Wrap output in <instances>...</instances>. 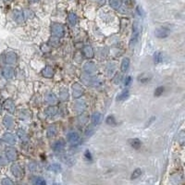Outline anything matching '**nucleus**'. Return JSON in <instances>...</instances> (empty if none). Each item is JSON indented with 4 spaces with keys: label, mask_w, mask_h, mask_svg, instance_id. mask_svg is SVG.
I'll use <instances>...</instances> for the list:
<instances>
[{
    "label": "nucleus",
    "mask_w": 185,
    "mask_h": 185,
    "mask_svg": "<svg viewBox=\"0 0 185 185\" xmlns=\"http://www.w3.org/2000/svg\"><path fill=\"white\" fill-rule=\"evenodd\" d=\"M141 31H142V26L140 24V22L135 20L133 22V25H132V36L131 39V44L133 43L132 45H134V44L137 42L138 38H139V36H140Z\"/></svg>",
    "instance_id": "nucleus-1"
},
{
    "label": "nucleus",
    "mask_w": 185,
    "mask_h": 185,
    "mask_svg": "<svg viewBox=\"0 0 185 185\" xmlns=\"http://www.w3.org/2000/svg\"><path fill=\"white\" fill-rule=\"evenodd\" d=\"M51 33L55 37H57L58 39L62 38L65 34L63 25L59 24V23H53V24L51 25Z\"/></svg>",
    "instance_id": "nucleus-2"
},
{
    "label": "nucleus",
    "mask_w": 185,
    "mask_h": 185,
    "mask_svg": "<svg viewBox=\"0 0 185 185\" xmlns=\"http://www.w3.org/2000/svg\"><path fill=\"white\" fill-rule=\"evenodd\" d=\"M5 157L8 161H15L18 158V153L17 150L14 147H8L5 151Z\"/></svg>",
    "instance_id": "nucleus-3"
},
{
    "label": "nucleus",
    "mask_w": 185,
    "mask_h": 185,
    "mask_svg": "<svg viewBox=\"0 0 185 185\" xmlns=\"http://www.w3.org/2000/svg\"><path fill=\"white\" fill-rule=\"evenodd\" d=\"M3 59H4V62L6 64H9V65H13L15 64V62L17 61V56L14 52H11V51H9V52H6L3 56Z\"/></svg>",
    "instance_id": "nucleus-4"
},
{
    "label": "nucleus",
    "mask_w": 185,
    "mask_h": 185,
    "mask_svg": "<svg viewBox=\"0 0 185 185\" xmlns=\"http://www.w3.org/2000/svg\"><path fill=\"white\" fill-rule=\"evenodd\" d=\"M68 142L69 144H72V145H76L80 144V135L77 132H69L68 134Z\"/></svg>",
    "instance_id": "nucleus-5"
},
{
    "label": "nucleus",
    "mask_w": 185,
    "mask_h": 185,
    "mask_svg": "<svg viewBox=\"0 0 185 185\" xmlns=\"http://www.w3.org/2000/svg\"><path fill=\"white\" fill-rule=\"evenodd\" d=\"M13 19L18 24H22V23L25 21L24 14H23V11H20V10H15L13 12Z\"/></svg>",
    "instance_id": "nucleus-6"
},
{
    "label": "nucleus",
    "mask_w": 185,
    "mask_h": 185,
    "mask_svg": "<svg viewBox=\"0 0 185 185\" xmlns=\"http://www.w3.org/2000/svg\"><path fill=\"white\" fill-rule=\"evenodd\" d=\"M2 75L5 79L9 80L14 76V69L9 66H6L2 68Z\"/></svg>",
    "instance_id": "nucleus-7"
},
{
    "label": "nucleus",
    "mask_w": 185,
    "mask_h": 185,
    "mask_svg": "<svg viewBox=\"0 0 185 185\" xmlns=\"http://www.w3.org/2000/svg\"><path fill=\"white\" fill-rule=\"evenodd\" d=\"M72 91H73V97L74 98H79L82 96V95L83 94L84 89L82 88V86L79 83H75L72 86Z\"/></svg>",
    "instance_id": "nucleus-8"
},
{
    "label": "nucleus",
    "mask_w": 185,
    "mask_h": 185,
    "mask_svg": "<svg viewBox=\"0 0 185 185\" xmlns=\"http://www.w3.org/2000/svg\"><path fill=\"white\" fill-rule=\"evenodd\" d=\"M11 172L18 179H20L21 177H23V169L18 164H13L11 166Z\"/></svg>",
    "instance_id": "nucleus-9"
},
{
    "label": "nucleus",
    "mask_w": 185,
    "mask_h": 185,
    "mask_svg": "<svg viewBox=\"0 0 185 185\" xmlns=\"http://www.w3.org/2000/svg\"><path fill=\"white\" fill-rule=\"evenodd\" d=\"M2 141H4L5 143H7L9 145H14V144H16V138L12 133L6 132L2 136Z\"/></svg>",
    "instance_id": "nucleus-10"
},
{
    "label": "nucleus",
    "mask_w": 185,
    "mask_h": 185,
    "mask_svg": "<svg viewBox=\"0 0 185 185\" xmlns=\"http://www.w3.org/2000/svg\"><path fill=\"white\" fill-rule=\"evenodd\" d=\"M3 125L8 129V130H11L14 128L15 122L13 120V119L10 117V116H5L4 119H3Z\"/></svg>",
    "instance_id": "nucleus-11"
},
{
    "label": "nucleus",
    "mask_w": 185,
    "mask_h": 185,
    "mask_svg": "<svg viewBox=\"0 0 185 185\" xmlns=\"http://www.w3.org/2000/svg\"><path fill=\"white\" fill-rule=\"evenodd\" d=\"M82 53L87 58H92L95 57V51L91 45H85L82 49Z\"/></svg>",
    "instance_id": "nucleus-12"
},
{
    "label": "nucleus",
    "mask_w": 185,
    "mask_h": 185,
    "mask_svg": "<svg viewBox=\"0 0 185 185\" xmlns=\"http://www.w3.org/2000/svg\"><path fill=\"white\" fill-rule=\"evenodd\" d=\"M4 108L10 114L15 112V105L11 99H8L4 102Z\"/></svg>",
    "instance_id": "nucleus-13"
},
{
    "label": "nucleus",
    "mask_w": 185,
    "mask_h": 185,
    "mask_svg": "<svg viewBox=\"0 0 185 185\" xmlns=\"http://www.w3.org/2000/svg\"><path fill=\"white\" fill-rule=\"evenodd\" d=\"M102 120H103V116H102L101 113L96 112V113L92 114V123L94 125H96V126L99 125L102 122Z\"/></svg>",
    "instance_id": "nucleus-14"
},
{
    "label": "nucleus",
    "mask_w": 185,
    "mask_h": 185,
    "mask_svg": "<svg viewBox=\"0 0 185 185\" xmlns=\"http://www.w3.org/2000/svg\"><path fill=\"white\" fill-rule=\"evenodd\" d=\"M84 71L86 72V73L88 75H92L94 72H96V67L94 63H92V62H89L87 64H85L84 66Z\"/></svg>",
    "instance_id": "nucleus-15"
},
{
    "label": "nucleus",
    "mask_w": 185,
    "mask_h": 185,
    "mask_svg": "<svg viewBox=\"0 0 185 185\" xmlns=\"http://www.w3.org/2000/svg\"><path fill=\"white\" fill-rule=\"evenodd\" d=\"M155 34L157 38H166L169 35V31L166 28H159L155 32Z\"/></svg>",
    "instance_id": "nucleus-16"
},
{
    "label": "nucleus",
    "mask_w": 185,
    "mask_h": 185,
    "mask_svg": "<svg viewBox=\"0 0 185 185\" xmlns=\"http://www.w3.org/2000/svg\"><path fill=\"white\" fill-rule=\"evenodd\" d=\"M42 74L45 77V78H51L54 75V69L52 68V67L50 66H46L43 71H42Z\"/></svg>",
    "instance_id": "nucleus-17"
},
{
    "label": "nucleus",
    "mask_w": 185,
    "mask_h": 185,
    "mask_svg": "<svg viewBox=\"0 0 185 185\" xmlns=\"http://www.w3.org/2000/svg\"><path fill=\"white\" fill-rule=\"evenodd\" d=\"M64 147H65V142L62 140V139L56 141V142L53 144V149H54V151H56V152H59V151L63 150Z\"/></svg>",
    "instance_id": "nucleus-18"
},
{
    "label": "nucleus",
    "mask_w": 185,
    "mask_h": 185,
    "mask_svg": "<svg viewBox=\"0 0 185 185\" xmlns=\"http://www.w3.org/2000/svg\"><path fill=\"white\" fill-rule=\"evenodd\" d=\"M68 23L72 26H74L76 23H77V21H78L77 15L75 13H73V12H71V13L68 15Z\"/></svg>",
    "instance_id": "nucleus-19"
},
{
    "label": "nucleus",
    "mask_w": 185,
    "mask_h": 185,
    "mask_svg": "<svg viewBox=\"0 0 185 185\" xmlns=\"http://www.w3.org/2000/svg\"><path fill=\"white\" fill-rule=\"evenodd\" d=\"M130 145L131 147H133L134 149H139L141 146H142V142L139 140L138 138H134V139H131L129 141Z\"/></svg>",
    "instance_id": "nucleus-20"
},
{
    "label": "nucleus",
    "mask_w": 185,
    "mask_h": 185,
    "mask_svg": "<svg viewBox=\"0 0 185 185\" xmlns=\"http://www.w3.org/2000/svg\"><path fill=\"white\" fill-rule=\"evenodd\" d=\"M129 67H130V59L128 58H125L122 59V62H121V65H120V69L122 72H126L128 69H129Z\"/></svg>",
    "instance_id": "nucleus-21"
},
{
    "label": "nucleus",
    "mask_w": 185,
    "mask_h": 185,
    "mask_svg": "<svg viewBox=\"0 0 185 185\" xmlns=\"http://www.w3.org/2000/svg\"><path fill=\"white\" fill-rule=\"evenodd\" d=\"M129 96V90L128 89H125L123 90L120 94L118 95V97H117V101H123L125 100L126 98H128Z\"/></svg>",
    "instance_id": "nucleus-22"
},
{
    "label": "nucleus",
    "mask_w": 185,
    "mask_h": 185,
    "mask_svg": "<svg viewBox=\"0 0 185 185\" xmlns=\"http://www.w3.org/2000/svg\"><path fill=\"white\" fill-rule=\"evenodd\" d=\"M109 5L114 9H119L121 7L120 0H109Z\"/></svg>",
    "instance_id": "nucleus-23"
},
{
    "label": "nucleus",
    "mask_w": 185,
    "mask_h": 185,
    "mask_svg": "<svg viewBox=\"0 0 185 185\" xmlns=\"http://www.w3.org/2000/svg\"><path fill=\"white\" fill-rule=\"evenodd\" d=\"M163 61V55L160 51H156L155 54H154V62L155 64H159Z\"/></svg>",
    "instance_id": "nucleus-24"
},
{
    "label": "nucleus",
    "mask_w": 185,
    "mask_h": 185,
    "mask_svg": "<svg viewBox=\"0 0 185 185\" xmlns=\"http://www.w3.org/2000/svg\"><path fill=\"white\" fill-rule=\"evenodd\" d=\"M46 102L50 105H54L58 102V98L54 94H48L47 96H46Z\"/></svg>",
    "instance_id": "nucleus-25"
},
{
    "label": "nucleus",
    "mask_w": 185,
    "mask_h": 185,
    "mask_svg": "<svg viewBox=\"0 0 185 185\" xmlns=\"http://www.w3.org/2000/svg\"><path fill=\"white\" fill-rule=\"evenodd\" d=\"M57 134V128L54 125H51L47 130V135L48 137H54Z\"/></svg>",
    "instance_id": "nucleus-26"
},
{
    "label": "nucleus",
    "mask_w": 185,
    "mask_h": 185,
    "mask_svg": "<svg viewBox=\"0 0 185 185\" xmlns=\"http://www.w3.org/2000/svg\"><path fill=\"white\" fill-rule=\"evenodd\" d=\"M59 98L61 100H64V101L68 100V91L66 89H63V90L60 91V92H59Z\"/></svg>",
    "instance_id": "nucleus-27"
},
{
    "label": "nucleus",
    "mask_w": 185,
    "mask_h": 185,
    "mask_svg": "<svg viewBox=\"0 0 185 185\" xmlns=\"http://www.w3.org/2000/svg\"><path fill=\"white\" fill-rule=\"evenodd\" d=\"M45 113H46V115H48L51 117V116H55L58 113V109L55 106H50V107H48L47 109H46Z\"/></svg>",
    "instance_id": "nucleus-28"
},
{
    "label": "nucleus",
    "mask_w": 185,
    "mask_h": 185,
    "mask_svg": "<svg viewBox=\"0 0 185 185\" xmlns=\"http://www.w3.org/2000/svg\"><path fill=\"white\" fill-rule=\"evenodd\" d=\"M165 91V88L163 86H159L155 89V96L158 97V96H161L162 95H163V92Z\"/></svg>",
    "instance_id": "nucleus-29"
},
{
    "label": "nucleus",
    "mask_w": 185,
    "mask_h": 185,
    "mask_svg": "<svg viewBox=\"0 0 185 185\" xmlns=\"http://www.w3.org/2000/svg\"><path fill=\"white\" fill-rule=\"evenodd\" d=\"M142 175V170L140 169H136L133 173L131 174V179L132 180H135V179H138V178H140Z\"/></svg>",
    "instance_id": "nucleus-30"
},
{
    "label": "nucleus",
    "mask_w": 185,
    "mask_h": 185,
    "mask_svg": "<svg viewBox=\"0 0 185 185\" xmlns=\"http://www.w3.org/2000/svg\"><path fill=\"white\" fill-rule=\"evenodd\" d=\"M106 124H108V125H110V126L116 125V120H115V118H114V116H108L107 119H106Z\"/></svg>",
    "instance_id": "nucleus-31"
},
{
    "label": "nucleus",
    "mask_w": 185,
    "mask_h": 185,
    "mask_svg": "<svg viewBox=\"0 0 185 185\" xmlns=\"http://www.w3.org/2000/svg\"><path fill=\"white\" fill-rule=\"evenodd\" d=\"M48 169L51 170V171H56V172H58V171H60V170H61V167L59 166V164H53V165H51V166L48 168Z\"/></svg>",
    "instance_id": "nucleus-32"
},
{
    "label": "nucleus",
    "mask_w": 185,
    "mask_h": 185,
    "mask_svg": "<svg viewBox=\"0 0 185 185\" xmlns=\"http://www.w3.org/2000/svg\"><path fill=\"white\" fill-rule=\"evenodd\" d=\"M150 79H151V77H148V75H146V74H142L138 78V80L141 82H147L148 81H150Z\"/></svg>",
    "instance_id": "nucleus-33"
},
{
    "label": "nucleus",
    "mask_w": 185,
    "mask_h": 185,
    "mask_svg": "<svg viewBox=\"0 0 185 185\" xmlns=\"http://www.w3.org/2000/svg\"><path fill=\"white\" fill-rule=\"evenodd\" d=\"M18 135H19V137L21 139V140H24L25 138H27V134L25 133L24 131H22V130H19L18 131Z\"/></svg>",
    "instance_id": "nucleus-34"
},
{
    "label": "nucleus",
    "mask_w": 185,
    "mask_h": 185,
    "mask_svg": "<svg viewBox=\"0 0 185 185\" xmlns=\"http://www.w3.org/2000/svg\"><path fill=\"white\" fill-rule=\"evenodd\" d=\"M121 79H122L121 74H120V73H117V74L115 75L114 79H113V82H114L115 83H120V81H121Z\"/></svg>",
    "instance_id": "nucleus-35"
},
{
    "label": "nucleus",
    "mask_w": 185,
    "mask_h": 185,
    "mask_svg": "<svg viewBox=\"0 0 185 185\" xmlns=\"http://www.w3.org/2000/svg\"><path fill=\"white\" fill-rule=\"evenodd\" d=\"M33 183H35V184H41V185H43V184H45V180H43L42 178H35L34 180H33Z\"/></svg>",
    "instance_id": "nucleus-36"
},
{
    "label": "nucleus",
    "mask_w": 185,
    "mask_h": 185,
    "mask_svg": "<svg viewBox=\"0 0 185 185\" xmlns=\"http://www.w3.org/2000/svg\"><path fill=\"white\" fill-rule=\"evenodd\" d=\"M23 14H24L25 18H32V17H33V13L30 9H25L24 11H23Z\"/></svg>",
    "instance_id": "nucleus-37"
},
{
    "label": "nucleus",
    "mask_w": 185,
    "mask_h": 185,
    "mask_svg": "<svg viewBox=\"0 0 185 185\" xmlns=\"http://www.w3.org/2000/svg\"><path fill=\"white\" fill-rule=\"evenodd\" d=\"M7 162H8V160L5 156L0 155V166H5L7 164Z\"/></svg>",
    "instance_id": "nucleus-38"
},
{
    "label": "nucleus",
    "mask_w": 185,
    "mask_h": 185,
    "mask_svg": "<svg viewBox=\"0 0 185 185\" xmlns=\"http://www.w3.org/2000/svg\"><path fill=\"white\" fill-rule=\"evenodd\" d=\"M1 183L5 184V185H7V184H13V181L11 180H9V178H5V179H3L1 180Z\"/></svg>",
    "instance_id": "nucleus-39"
},
{
    "label": "nucleus",
    "mask_w": 185,
    "mask_h": 185,
    "mask_svg": "<svg viewBox=\"0 0 185 185\" xmlns=\"http://www.w3.org/2000/svg\"><path fill=\"white\" fill-rule=\"evenodd\" d=\"M84 155H85L86 159H88V160H90V161L92 160V154H91V152H90L89 150H86V151H85Z\"/></svg>",
    "instance_id": "nucleus-40"
},
{
    "label": "nucleus",
    "mask_w": 185,
    "mask_h": 185,
    "mask_svg": "<svg viewBox=\"0 0 185 185\" xmlns=\"http://www.w3.org/2000/svg\"><path fill=\"white\" fill-rule=\"evenodd\" d=\"M136 11H137V13L140 15V16H144V10H143V9L141 7H137L136 8Z\"/></svg>",
    "instance_id": "nucleus-41"
},
{
    "label": "nucleus",
    "mask_w": 185,
    "mask_h": 185,
    "mask_svg": "<svg viewBox=\"0 0 185 185\" xmlns=\"http://www.w3.org/2000/svg\"><path fill=\"white\" fill-rule=\"evenodd\" d=\"M131 76H127V77H126V79H125L124 84H125L126 86H128V85L131 83Z\"/></svg>",
    "instance_id": "nucleus-42"
},
{
    "label": "nucleus",
    "mask_w": 185,
    "mask_h": 185,
    "mask_svg": "<svg viewBox=\"0 0 185 185\" xmlns=\"http://www.w3.org/2000/svg\"><path fill=\"white\" fill-rule=\"evenodd\" d=\"M183 141H184V137H183V131H181V132H180V143L182 144V143H183Z\"/></svg>",
    "instance_id": "nucleus-43"
},
{
    "label": "nucleus",
    "mask_w": 185,
    "mask_h": 185,
    "mask_svg": "<svg viewBox=\"0 0 185 185\" xmlns=\"http://www.w3.org/2000/svg\"><path fill=\"white\" fill-rule=\"evenodd\" d=\"M96 1L99 3V4H101V5H103V4H105V2H106V0H96Z\"/></svg>",
    "instance_id": "nucleus-44"
},
{
    "label": "nucleus",
    "mask_w": 185,
    "mask_h": 185,
    "mask_svg": "<svg viewBox=\"0 0 185 185\" xmlns=\"http://www.w3.org/2000/svg\"><path fill=\"white\" fill-rule=\"evenodd\" d=\"M30 2H33V3H35V2H38L39 0H29Z\"/></svg>",
    "instance_id": "nucleus-45"
},
{
    "label": "nucleus",
    "mask_w": 185,
    "mask_h": 185,
    "mask_svg": "<svg viewBox=\"0 0 185 185\" xmlns=\"http://www.w3.org/2000/svg\"><path fill=\"white\" fill-rule=\"evenodd\" d=\"M1 111H2V105L0 104V113H1Z\"/></svg>",
    "instance_id": "nucleus-46"
},
{
    "label": "nucleus",
    "mask_w": 185,
    "mask_h": 185,
    "mask_svg": "<svg viewBox=\"0 0 185 185\" xmlns=\"http://www.w3.org/2000/svg\"><path fill=\"white\" fill-rule=\"evenodd\" d=\"M4 1H5V2H7V1H9V0H4Z\"/></svg>",
    "instance_id": "nucleus-47"
}]
</instances>
